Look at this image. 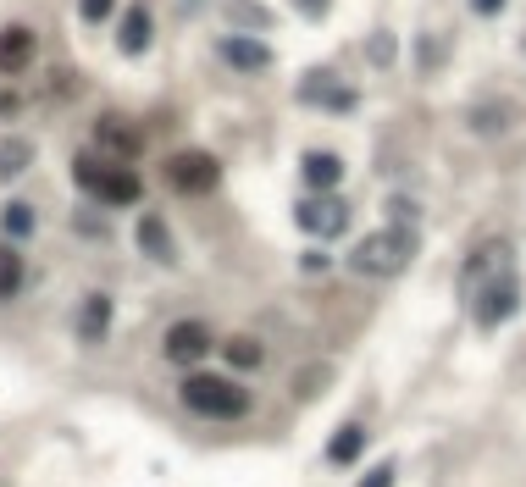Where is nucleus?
<instances>
[{"label": "nucleus", "instance_id": "nucleus-14", "mask_svg": "<svg viewBox=\"0 0 526 487\" xmlns=\"http://www.w3.org/2000/svg\"><path fill=\"white\" fill-rule=\"evenodd\" d=\"M360 449H366V427H355V421H349V427L333 432V443H327V460H333V465H355Z\"/></svg>", "mask_w": 526, "mask_h": 487}, {"label": "nucleus", "instance_id": "nucleus-9", "mask_svg": "<svg viewBox=\"0 0 526 487\" xmlns=\"http://www.w3.org/2000/svg\"><path fill=\"white\" fill-rule=\"evenodd\" d=\"M205 349H211V333H205L200 321H178V327L167 333V355H172V360H183V366H194V360H200Z\"/></svg>", "mask_w": 526, "mask_h": 487}, {"label": "nucleus", "instance_id": "nucleus-17", "mask_svg": "<svg viewBox=\"0 0 526 487\" xmlns=\"http://www.w3.org/2000/svg\"><path fill=\"white\" fill-rule=\"evenodd\" d=\"M34 167V144L28 139H6L0 144V178H17V172Z\"/></svg>", "mask_w": 526, "mask_h": 487}, {"label": "nucleus", "instance_id": "nucleus-20", "mask_svg": "<svg viewBox=\"0 0 526 487\" xmlns=\"http://www.w3.org/2000/svg\"><path fill=\"white\" fill-rule=\"evenodd\" d=\"M28 227H34V211H28V205H12V211H6V233L28 238Z\"/></svg>", "mask_w": 526, "mask_h": 487}, {"label": "nucleus", "instance_id": "nucleus-19", "mask_svg": "<svg viewBox=\"0 0 526 487\" xmlns=\"http://www.w3.org/2000/svg\"><path fill=\"white\" fill-rule=\"evenodd\" d=\"M327 377H333V371H327V366H311V371H299L294 393H299V399H316V393L327 388Z\"/></svg>", "mask_w": 526, "mask_h": 487}, {"label": "nucleus", "instance_id": "nucleus-6", "mask_svg": "<svg viewBox=\"0 0 526 487\" xmlns=\"http://www.w3.org/2000/svg\"><path fill=\"white\" fill-rule=\"evenodd\" d=\"M294 222L305 227V233H316V238H338L349 227V205L333 200V194H322V200H299Z\"/></svg>", "mask_w": 526, "mask_h": 487}, {"label": "nucleus", "instance_id": "nucleus-2", "mask_svg": "<svg viewBox=\"0 0 526 487\" xmlns=\"http://www.w3.org/2000/svg\"><path fill=\"white\" fill-rule=\"evenodd\" d=\"M72 178L106 205H133L144 194V183H139L133 167H106V161H95V155H78V161H72Z\"/></svg>", "mask_w": 526, "mask_h": 487}, {"label": "nucleus", "instance_id": "nucleus-18", "mask_svg": "<svg viewBox=\"0 0 526 487\" xmlns=\"http://www.w3.org/2000/svg\"><path fill=\"white\" fill-rule=\"evenodd\" d=\"M23 294V255L12 250V244H0V299Z\"/></svg>", "mask_w": 526, "mask_h": 487}, {"label": "nucleus", "instance_id": "nucleus-23", "mask_svg": "<svg viewBox=\"0 0 526 487\" xmlns=\"http://www.w3.org/2000/svg\"><path fill=\"white\" fill-rule=\"evenodd\" d=\"M360 487H394V465H377V471H371Z\"/></svg>", "mask_w": 526, "mask_h": 487}, {"label": "nucleus", "instance_id": "nucleus-22", "mask_svg": "<svg viewBox=\"0 0 526 487\" xmlns=\"http://www.w3.org/2000/svg\"><path fill=\"white\" fill-rule=\"evenodd\" d=\"M111 6H117V0H78L84 23H100V17H111Z\"/></svg>", "mask_w": 526, "mask_h": 487}, {"label": "nucleus", "instance_id": "nucleus-5", "mask_svg": "<svg viewBox=\"0 0 526 487\" xmlns=\"http://www.w3.org/2000/svg\"><path fill=\"white\" fill-rule=\"evenodd\" d=\"M216 178H222V167H216V155H205V150H178L167 161V183L183 194H211Z\"/></svg>", "mask_w": 526, "mask_h": 487}, {"label": "nucleus", "instance_id": "nucleus-11", "mask_svg": "<svg viewBox=\"0 0 526 487\" xmlns=\"http://www.w3.org/2000/svg\"><path fill=\"white\" fill-rule=\"evenodd\" d=\"M222 61L239 72H261V67H272V50L255 45V39H222Z\"/></svg>", "mask_w": 526, "mask_h": 487}, {"label": "nucleus", "instance_id": "nucleus-4", "mask_svg": "<svg viewBox=\"0 0 526 487\" xmlns=\"http://www.w3.org/2000/svg\"><path fill=\"white\" fill-rule=\"evenodd\" d=\"M471 316H477V327H499L504 316H515V305H521V288H515V266H499V272L488 277V283L471 288Z\"/></svg>", "mask_w": 526, "mask_h": 487}, {"label": "nucleus", "instance_id": "nucleus-15", "mask_svg": "<svg viewBox=\"0 0 526 487\" xmlns=\"http://www.w3.org/2000/svg\"><path fill=\"white\" fill-rule=\"evenodd\" d=\"M338 178H344V161H338L333 150H316V155H305V183H311V189H333Z\"/></svg>", "mask_w": 526, "mask_h": 487}, {"label": "nucleus", "instance_id": "nucleus-13", "mask_svg": "<svg viewBox=\"0 0 526 487\" xmlns=\"http://www.w3.org/2000/svg\"><path fill=\"white\" fill-rule=\"evenodd\" d=\"M139 244H144V255H150V261H178V250H172V238H167V222H161V216H144L139 222Z\"/></svg>", "mask_w": 526, "mask_h": 487}, {"label": "nucleus", "instance_id": "nucleus-3", "mask_svg": "<svg viewBox=\"0 0 526 487\" xmlns=\"http://www.w3.org/2000/svg\"><path fill=\"white\" fill-rule=\"evenodd\" d=\"M183 404L189 410H200V416H244L250 410V393L239 388V382H228V377H211V371H194L189 382H183Z\"/></svg>", "mask_w": 526, "mask_h": 487}, {"label": "nucleus", "instance_id": "nucleus-21", "mask_svg": "<svg viewBox=\"0 0 526 487\" xmlns=\"http://www.w3.org/2000/svg\"><path fill=\"white\" fill-rule=\"evenodd\" d=\"M228 360H233V366H255V360H261V349H255L250 338H239V344H228Z\"/></svg>", "mask_w": 526, "mask_h": 487}, {"label": "nucleus", "instance_id": "nucleus-1", "mask_svg": "<svg viewBox=\"0 0 526 487\" xmlns=\"http://www.w3.org/2000/svg\"><path fill=\"white\" fill-rule=\"evenodd\" d=\"M416 261V233L410 227H377L349 250V272L355 277H399L405 266Z\"/></svg>", "mask_w": 526, "mask_h": 487}, {"label": "nucleus", "instance_id": "nucleus-8", "mask_svg": "<svg viewBox=\"0 0 526 487\" xmlns=\"http://www.w3.org/2000/svg\"><path fill=\"white\" fill-rule=\"evenodd\" d=\"M299 100H311V106H327V111H349V106H355V95H349V89H338L333 72H311V78L299 84Z\"/></svg>", "mask_w": 526, "mask_h": 487}, {"label": "nucleus", "instance_id": "nucleus-24", "mask_svg": "<svg viewBox=\"0 0 526 487\" xmlns=\"http://www.w3.org/2000/svg\"><path fill=\"white\" fill-rule=\"evenodd\" d=\"M327 6L333 0H299V12H311V17H327Z\"/></svg>", "mask_w": 526, "mask_h": 487}, {"label": "nucleus", "instance_id": "nucleus-12", "mask_svg": "<svg viewBox=\"0 0 526 487\" xmlns=\"http://www.w3.org/2000/svg\"><path fill=\"white\" fill-rule=\"evenodd\" d=\"M106 327H111V299L106 294H89L84 310H78V333H84L89 344H100V338H106Z\"/></svg>", "mask_w": 526, "mask_h": 487}, {"label": "nucleus", "instance_id": "nucleus-16", "mask_svg": "<svg viewBox=\"0 0 526 487\" xmlns=\"http://www.w3.org/2000/svg\"><path fill=\"white\" fill-rule=\"evenodd\" d=\"M144 45H150V12H128L117 28V50L122 56H139Z\"/></svg>", "mask_w": 526, "mask_h": 487}, {"label": "nucleus", "instance_id": "nucleus-25", "mask_svg": "<svg viewBox=\"0 0 526 487\" xmlns=\"http://www.w3.org/2000/svg\"><path fill=\"white\" fill-rule=\"evenodd\" d=\"M0 117H17V95H0Z\"/></svg>", "mask_w": 526, "mask_h": 487}, {"label": "nucleus", "instance_id": "nucleus-7", "mask_svg": "<svg viewBox=\"0 0 526 487\" xmlns=\"http://www.w3.org/2000/svg\"><path fill=\"white\" fill-rule=\"evenodd\" d=\"M95 139H100V155H111V161H133V155H139V128H133V122H122L117 111H111V117H100Z\"/></svg>", "mask_w": 526, "mask_h": 487}, {"label": "nucleus", "instance_id": "nucleus-10", "mask_svg": "<svg viewBox=\"0 0 526 487\" xmlns=\"http://www.w3.org/2000/svg\"><path fill=\"white\" fill-rule=\"evenodd\" d=\"M34 67V34L28 28H0V72Z\"/></svg>", "mask_w": 526, "mask_h": 487}, {"label": "nucleus", "instance_id": "nucleus-26", "mask_svg": "<svg viewBox=\"0 0 526 487\" xmlns=\"http://www.w3.org/2000/svg\"><path fill=\"white\" fill-rule=\"evenodd\" d=\"M504 0H471V12H499Z\"/></svg>", "mask_w": 526, "mask_h": 487}]
</instances>
